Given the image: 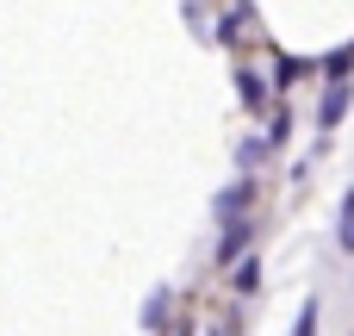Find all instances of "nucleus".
I'll return each mask as SVG.
<instances>
[{"label":"nucleus","instance_id":"f257e3e1","mask_svg":"<svg viewBox=\"0 0 354 336\" xmlns=\"http://www.w3.org/2000/svg\"><path fill=\"white\" fill-rule=\"evenodd\" d=\"M348 81H342V75H330V94H324V106H317V131H336V125H342V112H348Z\"/></svg>","mask_w":354,"mask_h":336},{"label":"nucleus","instance_id":"f03ea898","mask_svg":"<svg viewBox=\"0 0 354 336\" xmlns=\"http://www.w3.org/2000/svg\"><path fill=\"white\" fill-rule=\"evenodd\" d=\"M249 249V224L243 218H224V243H218V262H243Z\"/></svg>","mask_w":354,"mask_h":336},{"label":"nucleus","instance_id":"7ed1b4c3","mask_svg":"<svg viewBox=\"0 0 354 336\" xmlns=\"http://www.w3.org/2000/svg\"><path fill=\"white\" fill-rule=\"evenodd\" d=\"M243 206H255V181H236V187L218 200V218H243Z\"/></svg>","mask_w":354,"mask_h":336},{"label":"nucleus","instance_id":"20e7f679","mask_svg":"<svg viewBox=\"0 0 354 336\" xmlns=\"http://www.w3.org/2000/svg\"><path fill=\"white\" fill-rule=\"evenodd\" d=\"M236 87H243V106H249V112L268 106V81H261V75H236Z\"/></svg>","mask_w":354,"mask_h":336},{"label":"nucleus","instance_id":"39448f33","mask_svg":"<svg viewBox=\"0 0 354 336\" xmlns=\"http://www.w3.org/2000/svg\"><path fill=\"white\" fill-rule=\"evenodd\" d=\"M255 287H261V262L243 256V262H236V293H255Z\"/></svg>","mask_w":354,"mask_h":336},{"label":"nucleus","instance_id":"423d86ee","mask_svg":"<svg viewBox=\"0 0 354 336\" xmlns=\"http://www.w3.org/2000/svg\"><path fill=\"white\" fill-rule=\"evenodd\" d=\"M342 249L354 256V187L342 193Z\"/></svg>","mask_w":354,"mask_h":336},{"label":"nucleus","instance_id":"0eeeda50","mask_svg":"<svg viewBox=\"0 0 354 336\" xmlns=\"http://www.w3.org/2000/svg\"><path fill=\"white\" fill-rule=\"evenodd\" d=\"M292 336H317V299H305V306H299V324H292Z\"/></svg>","mask_w":354,"mask_h":336},{"label":"nucleus","instance_id":"6e6552de","mask_svg":"<svg viewBox=\"0 0 354 336\" xmlns=\"http://www.w3.org/2000/svg\"><path fill=\"white\" fill-rule=\"evenodd\" d=\"M261 156H268V137H249V143H243V150H236V162H243V168H255V162H261Z\"/></svg>","mask_w":354,"mask_h":336},{"label":"nucleus","instance_id":"1a4fd4ad","mask_svg":"<svg viewBox=\"0 0 354 336\" xmlns=\"http://www.w3.org/2000/svg\"><path fill=\"white\" fill-rule=\"evenodd\" d=\"M324 69H330V75H348V69H354V44H348V50H336V56H330Z\"/></svg>","mask_w":354,"mask_h":336},{"label":"nucleus","instance_id":"9d476101","mask_svg":"<svg viewBox=\"0 0 354 336\" xmlns=\"http://www.w3.org/2000/svg\"><path fill=\"white\" fill-rule=\"evenodd\" d=\"M162 318H168V299H162V293H156V299H149V306H143V324H162Z\"/></svg>","mask_w":354,"mask_h":336}]
</instances>
